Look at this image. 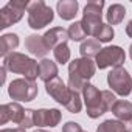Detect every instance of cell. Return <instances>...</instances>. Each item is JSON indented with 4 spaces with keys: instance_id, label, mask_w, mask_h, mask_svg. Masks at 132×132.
<instances>
[{
    "instance_id": "obj_1",
    "label": "cell",
    "mask_w": 132,
    "mask_h": 132,
    "mask_svg": "<svg viewBox=\"0 0 132 132\" xmlns=\"http://www.w3.org/2000/svg\"><path fill=\"white\" fill-rule=\"evenodd\" d=\"M95 72H96V64L92 59L87 57L73 59L69 64V87L75 92L82 93L84 87L95 76Z\"/></svg>"
},
{
    "instance_id": "obj_2",
    "label": "cell",
    "mask_w": 132,
    "mask_h": 132,
    "mask_svg": "<svg viewBox=\"0 0 132 132\" xmlns=\"http://www.w3.org/2000/svg\"><path fill=\"white\" fill-rule=\"evenodd\" d=\"M3 67L11 73L23 75V78L30 81H36L39 76V64L33 57L19 51H13L3 57Z\"/></svg>"
},
{
    "instance_id": "obj_3",
    "label": "cell",
    "mask_w": 132,
    "mask_h": 132,
    "mask_svg": "<svg viewBox=\"0 0 132 132\" xmlns=\"http://www.w3.org/2000/svg\"><path fill=\"white\" fill-rule=\"evenodd\" d=\"M82 100L86 104V110L87 115L90 118H100L101 115H104L106 112H109L106 103H104V96H103V90H100L96 86L93 84H87L82 90Z\"/></svg>"
},
{
    "instance_id": "obj_4",
    "label": "cell",
    "mask_w": 132,
    "mask_h": 132,
    "mask_svg": "<svg viewBox=\"0 0 132 132\" xmlns=\"http://www.w3.org/2000/svg\"><path fill=\"white\" fill-rule=\"evenodd\" d=\"M27 13H28V25L33 30H42L47 25H50L54 19L53 10L44 0H34V2H31Z\"/></svg>"
},
{
    "instance_id": "obj_5",
    "label": "cell",
    "mask_w": 132,
    "mask_h": 132,
    "mask_svg": "<svg viewBox=\"0 0 132 132\" xmlns=\"http://www.w3.org/2000/svg\"><path fill=\"white\" fill-rule=\"evenodd\" d=\"M37 93H39V89H37L36 81H30L25 78L14 79L8 86V95L16 103H19V101L30 103L37 96Z\"/></svg>"
},
{
    "instance_id": "obj_6",
    "label": "cell",
    "mask_w": 132,
    "mask_h": 132,
    "mask_svg": "<svg viewBox=\"0 0 132 132\" xmlns=\"http://www.w3.org/2000/svg\"><path fill=\"white\" fill-rule=\"evenodd\" d=\"M126 61V53L121 47L118 45H110V47H104L98 56L95 57V64L96 69L104 70V69H118L123 67V64Z\"/></svg>"
},
{
    "instance_id": "obj_7",
    "label": "cell",
    "mask_w": 132,
    "mask_h": 132,
    "mask_svg": "<svg viewBox=\"0 0 132 132\" xmlns=\"http://www.w3.org/2000/svg\"><path fill=\"white\" fill-rule=\"evenodd\" d=\"M31 2L28 0H10V2L0 10V28L5 30L14 23H17L22 17L25 10H28Z\"/></svg>"
},
{
    "instance_id": "obj_8",
    "label": "cell",
    "mask_w": 132,
    "mask_h": 132,
    "mask_svg": "<svg viewBox=\"0 0 132 132\" xmlns=\"http://www.w3.org/2000/svg\"><path fill=\"white\" fill-rule=\"evenodd\" d=\"M107 84L115 95L129 96L132 93V76L124 67L112 69L107 73Z\"/></svg>"
},
{
    "instance_id": "obj_9",
    "label": "cell",
    "mask_w": 132,
    "mask_h": 132,
    "mask_svg": "<svg viewBox=\"0 0 132 132\" xmlns=\"http://www.w3.org/2000/svg\"><path fill=\"white\" fill-rule=\"evenodd\" d=\"M45 90H47V93H48L56 103L62 104L64 107L67 106V103H69V100H70V95H72L70 87L65 86L64 81H62L59 76L54 78V79H51V81H48V82L45 84Z\"/></svg>"
},
{
    "instance_id": "obj_10",
    "label": "cell",
    "mask_w": 132,
    "mask_h": 132,
    "mask_svg": "<svg viewBox=\"0 0 132 132\" xmlns=\"http://www.w3.org/2000/svg\"><path fill=\"white\" fill-rule=\"evenodd\" d=\"M23 115H25V109L16 101L0 106V124H6L8 121L20 124L23 120Z\"/></svg>"
},
{
    "instance_id": "obj_11",
    "label": "cell",
    "mask_w": 132,
    "mask_h": 132,
    "mask_svg": "<svg viewBox=\"0 0 132 132\" xmlns=\"http://www.w3.org/2000/svg\"><path fill=\"white\" fill-rule=\"evenodd\" d=\"M62 113L59 109H37L34 113V121L37 127H56L61 123Z\"/></svg>"
},
{
    "instance_id": "obj_12",
    "label": "cell",
    "mask_w": 132,
    "mask_h": 132,
    "mask_svg": "<svg viewBox=\"0 0 132 132\" xmlns=\"http://www.w3.org/2000/svg\"><path fill=\"white\" fill-rule=\"evenodd\" d=\"M69 31L62 28V27H54V28H50L48 31H45L44 34V40L47 44V47L50 50H54L56 47L62 45V44H67L69 40Z\"/></svg>"
},
{
    "instance_id": "obj_13",
    "label": "cell",
    "mask_w": 132,
    "mask_h": 132,
    "mask_svg": "<svg viewBox=\"0 0 132 132\" xmlns=\"http://www.w3.org/2000/svg\"><path fill=\"white\" fill-rule=\"evenodd\" d=\"M25 48L33 56L44 57V59H45V56L50 51V48L47 47V44L44 40V36H39V34H30V36H27V39H25Z\"/></svg>"
},
{
    "instance_id": "obj_14",
    "label": "cell",
    "mask_w": 132,
    "mask_h": 132,
    "mask_svg": "<svg viewBox=\"0 0 132 132\" xmlns=\"http://www.w3.org/2000/svg\"><path fill=\"white\" fill-rule=\"evenodd\" d=\"M79 3L76 0H59L56 3V11L62 20H72L78 14Z\"/></svg>"
},
{
    "instance_id": "obj_15",
    "label": "cell",
    "mask_w": 132,
    "mask_h": 132,
    "mask_svg": "<svg viewBox=\"0 0 132 132\" xmlns=\"http://www.w3.org/2000/svg\"><path fill=\"white\" fill-rule=\"evenodd\" d=\"M81 23L87 33V36L96 37L98 31L103 27V16H96V14H82Z\"/></svg>"
},
{
    "instance_id": "obj_16",
    "label": "cell",
    "mask_w": 132,
    "mask_h": 132,
    "mask_svg": "<svg viewBox=\"0 0 132 132\" xmlns=\"http://www.w3.org/2000/svg\"><path fill=\"white\" fill-rule=\"evenodd\" d=\"M57 65H56V62H53L51 59H42L40 62H39V78L47 84L48 81H51V79H54V78H57Z\"/></svg>"
},
{
    "instance_id": "obj_17",
    "label": "cell",
    "mask_w": 132,
    "mask_h": 132,
    "mask_svg": "<svg viewBox=\"0 0 132 132\" xmlns=\"http://www.w3.org/2000/svg\"><path fill=\"white\" fill-rule=\"evenodd\" d=\"M112 113L120 121L132 120V103L127 100H117V103L112 107Z\"/></svg>"
},
{
    "instance_id": "obj_18",
    "label": "cell",
    "mask_w": 132,
    "mask_h": 132,
    "mask_svg": "<svg viewBox=\"0 0 132 132\" xmlns=\"http://www.w3.org/2000/svg\"><path fill=\"white\" fill-rule=\"evenodd\" d=\"M19 47V36L16 33H6L0 36V54L3 57L13 53Z\"/></svg>"
},
{
    "instance_id": "obj_19",
    "label": "cell",
    "mask_w": 132,
    "mask_h": 132,
    "mask_svg": "<svg viewBox=\"0 0 132 132\" xmlns=\"http://www.w3.org/2000/svg\"><path fill=\"white\" fill-rule=\"evenodd\" d=\"M126 16V8L120 3H113L107 8V13H106V20H107V25H118L123 22Z\"/></svg>"
},
{
    "instance_id": "obj_20",
    "label": "cell",
    "mask_w": 132,
    "mask_h": 132,
    "mask_svg": "<svg viewBox=\"0 0 132 132\" xmlns=\"http://www.w3.org/2000/svg\"><path fill=\"white\" fill-rule=\"evenodd\" d=\"M101 50H103L101 48V42H98L96 39H86L81 44V47H79L81 57H87V59L96 57Z\"/></svg>"
},
{
    "instance_id": "obj_21",
    "label": "cell",
    "mask_w": 132,
    "mask_h": 132,
    "mask_svg": "<svg viewBox=\"0 0 132 132\" xmlns=\"http://www.w3.org/2000/svg\"><path fill=\"white\" fill-rule=\"evenodd\" d=\"M69 37H70V40H73V42H84L86 40V37H87V33H86V30H84V27H82V23H81V20L79 22H73L70 27H69Z\"/></svg>"
},
{
    "instance_id": "obj_22",
    "label": "cell",
    "mask_w": 132,
    "mask_h": 132,
    "mask_svg": "<svg viewBox=\"0 0 132 132\" xmlns=\"http://www.w3.org/2000/svg\"><path fill=\"white\" fill-rule=\"evenodd\" d=\"M96 132H126L124 124L120 120H104L98 127Z\"/></svg>"
},
{
    "instance_id": "obj_23",
    "label": "cell",
    "mask_w": 132,
    "mask_h": 132,
    "mask_svg": "<svg viewBox=\"0 0 132 132\" xmlns=\"http://www.w3.org/2000/svg\"><path fill=\"white\" fill-rule=\"evenodd\" d=\"M70 48H69V45L67 44H62V45H59V47H56L54 50H53V56H54V61L57 62V64H61V65H64V64H67L69 61H70Z\"/></svg>"
},
{
    "instance_id": "obj_24",
    "label": "cell",
    "mask_w": 132,
    "mask_h": 132,
    "mask_svg": "<svg viewBox=\"0 0 132 132\" xmlns=\"http://www.w3.org/2000/svg\"><path fill=\"white\" fill-rule=\"evenodd\" d=\"M70 90H72V89H70ZM65 109H67L70 113H79V112H81V109H82V100H81L79 92L72 90L70 100H69L67 106H65Z\"/></svg>"
},
{
    "instance_id": "obj_25",
    "label": "cell",
    "mask_w": 132,
    "mask_h": 132,
    "mask_svg": "<svg viewBox=\"0 0 132 132\" xmlns=\"http://www.w3.org/2000/svg\"><path fill=\"white\" fill-rule=\"evenodd\" d=\"M113 36H115V31H113V28L110 27V25H107V23H103V27H101V30L98 31V34H96V40L98 42H101V44H106V42H110L112 39H113Z\"/></svg>"
},
{
    "instance_id": "obj_26",
    "label": "cell",
    "mask_w": 132,
    "mask_h": 132,
    "mask_svg": "<svg viewBox=\"0 0 132 132\" xmlns=\"http://www.w3.org/2000/svg\"><path fill=\"white\" fill-rule=\"evenodd\" d=\"M34 113H36V110H33V109H25V115H23V120H22V123L19 124V127H22V129H30V127H33V126H36V121H34Z\"/></svg>"
},
{
    "instance_id": "obj_27",
    "label": "cell",
    "mask_w": 132,
    "mask_h": 132,
    "mask_svg": "<svg viewBox=\"0 0 132 132\" xmlns=\"http://www.w3.org/2000/svg\"><path fill=\"white\" fill-rule=\"evenodd\" d=\"M62 132H84L81 124L76 121H67L62 126Z\"/></svg>"
},
{
    "instance_id": "obj_28",
    "label": "cell",
    "mask_w": 132,
    "mask_h": 132,
    "mask_svg": "<svg viewBox=\"0 0 132 132\" xmlns=\"http://www.w3.org/2000/svg\"><path fill=\"white\" fill-rule=\"evenodd\" d=\"M123 124H124V130H126V132H132V120L123 121Z\"/></svg>"
},
{
    "instance_id": "obj_29",
    "label": "cell",
    "mask_w": 132,
    "mask_h": 132,
    "mask_svg": "<svg viewBox=\"0 0 132 132\" xmlns=\"http://www.w3.org/2000/svg\"><path fill=\"white\" fill-rule=\"evenodd\" d=\"M126 34L132 39V20H129L127 25H126Z\"/></svg>"
},
{
    "instance_id": "obj_30",
    "label": "cell",
    "mask_w": 132,
    "mask_h": 132,
    "mask_svg": "<svg viewBox=\"0 0 132 132\" xmlns=\"http://www.w3.org/2000/svg\"><path fill=\"white\" fill-rule=\"evenodd\" d=\"M0 132H27V130L22 127H14V129H2Z\"/></svg>"
},
{
    "instance_id": "obj_31",
    "label": "cell",
    "mask_w": 132,
    "mask_h": 132,
    "mask_svg": "<svg viewBox=\"0 0 132 132\" xmlns=\"http://www.w3.org/2000/svg\"><path fill=\"white\" fill-rule=\"evenodd\" d=\"M129 56H130V59H132V44H130V47H129Z\"/></svg>"
},
{
    "instance_id": "obj_32",
    "label": "cell",
    "mask_w": 132,
    "mask_h": 132,
    "mask_svg": "<svg viewBox=\"0 0 132 132\" xmlns=\"http://www.w3.org/2000/svg\"><path fill=\"white\" fill-rule=\"evenodd\" d=\"M34 132H47V130H44V129H36Z\"/></svg>"
}]
</instances>
